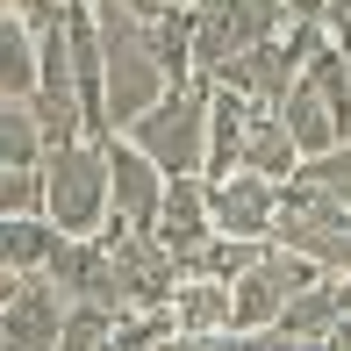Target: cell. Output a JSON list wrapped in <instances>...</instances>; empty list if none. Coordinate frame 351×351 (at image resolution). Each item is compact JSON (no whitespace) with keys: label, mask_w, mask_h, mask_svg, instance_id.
I'll return each instance as SVG.
<instances>
[{"label":"cell","mask_w":351,"mask_h":351,"mask_svg":"<svg viewBox=\"0 0 351 351\" xmlns=\"http://www.w3.org/2000/svg\"><path fill=\"white\" fill-rule=\"evenodd\" d=\"M115 136H130L165 180H201V165H208V79L165 86L143 115L122 122Z\"/></svg>","instance_id":"cell-1"},{"label":"cell","mask_w":351,"mask_h":351,"mask_svg":"<svg viewBox=\"0 0 351 351\" xmlns=\"http://www.w3.org/2000/svg\"><path fill=\"white\" fill-rule=\"evenodd\" d=\"M43 222L58 237H93L108 222V151L93 136L43 151Z\"/></svg>","instance_id":"cell-2"},{"label":"cell","mask_w":351,"mask_h":351,"mask_svg":"<svg viewBox=\"0 0 351 351\" xmlns=\"http://www.w3.org/2000/svg\"><path fill=\"white\" fill-rule=\"evenodd\" d=\"M101 22V72H108V136L122 130L130 115H143V108L158 101V93L172 86L165 65H158V51H151V29L136 22V14H122V8H101L93 14Z\"/></svg>","instance_id":"cell-3"},{"label":"cell","mask_w":351,"mask_h":351,"mask_svg":"<svg viewBox=\"0 0 351 351\" xmlns=\"http://www.w3.org/2000/svg\"><path fill=\"white\" fill-rule=\"evenodd\" d=\"M101 251H108V301L122 315L165 308L172 287H180V258L158 244V230H130V222H101Z\"/></svg>","instance_id":"cell-4"},{"label":"cell","mask_w":351,"mask_h":351,"mask_svg":"<svg viewBox=\"0 0 351 351\" xmlns=\"http://www.w3.org/2000/svg\"><path fill=\"white\" fill-rule=\"evenodd\" d=\"M287 29V0H194L186 8V43H194V79H215L230 58Z\"/></svg>","instance_id":"cell-5"},{"label":"cell","mask_w":351,"mask_h":351,"mask_svg":"<svg viewBox=\"0 0 351 351\" xmlns=\"http://www.w3.org/2000/svg\"><path fill=\"white\" fill-rule=\"evenodd\" d=\"M315 43H323V22H287L280 36L251 43L244 58H230V65L215 72V86L244 93L251 108H280V93L301 79V65H308V51H315Z\"/></svg>","instance_id":"cell-6"},{"label":"cell","mask_w":351,"mask_h":351,"mask_svg":"<svg viewBox=\"0 0 351 351\" xmlns=\"http://www.w3.org/2000/svg\"><path fill=\"white\" fill-rule=\"evenodd\" d=\"M315 280H323V265H308L287 244H265L258 258L230 280V330H273L280 308L301 294V287H315Z\"/></svg>","instance_id":"cell-7"},{"label":"cell","mask_w":351,"mask_h":351,"mask_svg":"<svg viewBox=\"0 0 351 351\" xmlns=\"http://www.w3.org/2000/svg\"><path fill=\"white\" fill-rule=\"evenodd\" d=\"M273 215H280V180L265 172H222L208 180V222L215 237H273Z\"/></svg>","instance_id":"cell-8"},{"label":"cell","mask_w":351,"mask_h":351,"mask_svg":"<svg viewBox=\"0 0 351 351\" xmlns=\"http://www.w3.org/2000/svg\"><path fill=\"white\" fill-rule=\"evenodd\" d=\"M108 222H130V230H151L158 201H165V172L136 151L130 136H108Z\"/></svg>","instance_id":"cell-9"},{"label":"cell","mask_w":351,"mask_h":351,"mask_svg":"<svg viewBox=\"0 0 351 351\" xmlns=\"http://www.w3.org/2000/svg\"><path fill=\"white\" fill-rule=\"evenodd\" d=\"M58 323H65V294L43 273H22L14 301L0 308V351H58Z\"/></svg>","instance_id":"cell-10"},{"label":"cell","mask_w":351,"mask_h":351,"mask_svg":"<svg viewBox=\"0 0 351 351\" xmlns=\"http://www.w3.org/2000/svg\"><path fill=\"white\" fill-rule=\"evenodd\" d=\"M43 280H51L65 301H101V308H115V301H108V251H101V237H58L51 258H43Z\"/></svg>","instance_id":"cell-11"},{"label":"cell","mask_w":351,"mask_h":351,"mask_svg":"<svg viewBox=\"0 0 351 351\" xmlns=\"http://www.w3.org/2000/svg\"><path fill=\"white\" fill-rule=\"evenodd\" d=\"M151 230H158V244H165L172 258H186L194 244H208V237H215V222H208V180H165V201H158Z\"/></svg>","instance_id":"cell-12"},{"label":"cell","mask_w":351,"mask_h":351,"mask_svg":"<svg viewBox=\"0 0 351 351\" xmlns=\"http://www.w3.org/2000/svg\"><path fill=\"white\" fill-rule=\"evenodd\" d=\"M273 115H280V130L294 136V151H301V158H315V151H330V143H344L337 115H330V101L308 86V79H294V86L280 93V108H273Z\"/></svg>","instance_id":"cell-13"},{"label":"cell","mask_w":351,"mask_h":351,"mask_svg":"<svg viewBox=\"0 0 351 351\" xmlns=\"http://www.w3.org/2000/svg\"><path fill=\"white\" fill-rule=\"evenodd\" d=\"M294 165H301V151H294V136L280 130V115L273 108H251V122H244V143H237V172H265V180H294Z\"/></svg>","instance_id":"cell-14"},{"label":"cell","mask_w":351,"mask_h":351,"mask_svg":"<svg viewBox=\"0 0 351 351\" xmlns=\"http://www.w3.org/2000/svg\"><path fill=\"white\" fill-rule=\"evenodd\" d=\"M172 337H208V330H230V280H180L165 301Z\"/></svg>","instance_id":"cell-15"},{"label":"cell","mask_w":351,"mask_h":351,"mask_svg":"<svg viewBox=\"0 0 351 351\" xmlns=\"http://www.w3.org/2000/svg\"><path fill=\"white\" fill-rule=\"evenodd\" d=\"M244 122H251V101L208 79V165H201V180H222V172H237V143H244Z\"/></svg>","instance_id":"cell-16"},{"label":"cell","mask_w":351,"mask_h":351,"mask_svg":"<svg viewBox=\"0 0 351 351\" xmlns=\"http://www.w3.org/2000/svg\"><path fill=\"white\" fill-rule=\"evenodd\" d=\"M29 93H36V29L0 8V101H29Z\"/></svg>","instance_id":"cell-17"},{"label":"cell","mask_w":351,"mask_h":351,"mask_svg":"<svg viewBox=\"0 0 351 351\" xmlns=\"http://www.w3.org/2000/svg\"><path fill=\"white\" fill-rule=\"evenodd\" d=\"M51 244H58V230L43 215H0V265L8 273H43Z\"/></svg>","instance_id":"cell-18"},{"label":"cell","mask_w":351,"mask_h":351,"mask_svg":"<svg viewBox=\"0 0 351 351\" xmlns=\"http://www.w3.org/2000/svg\"><path fill=\"white\" fill-rule=\"evenodd\" d=\"M258 251H265L258 237H208V244H194L180 258V280H237Z\"/></svg>","instance_id":"cell-19"},{"label":"cell","mask_w":351,"mask_h":351,"mask_svg":"<svg viewBox=\"0 0 351 351\" xmlns=\"http://www.w3.org/2000/svg\"><path fill=\"white\" fill-rule=\"evenodd\" d=\"M330 323H337V287H330V273L315 280V287H301L294 301L280 308V337H330Z\"/></svg>","instance_id":"cell-20"},{"label":"cell","mask_w":351,"mask_h":351,"mask_svg":"<svg viewBox=\"0 0 351 351\" xmlns=\"http://www.w3.org/2000/svg\"><path fill=\"white\" fill-rule=\"evenodd\" d=\"M0 165H43V130L29 101H0Z\"/></svg>","instance_id":"cell-21"},{"label":"cell","mask_w":351,"mask_h":351,"mask_svg":"<svg viewBox=\"0 0 351 351\" xmlns=\"http://www.w3.org/2000/svg\"><path fill=\"white\" fill-rule=\"evenodd\" d=\"M294 180L351 208V136H344V143H330V151H315V158H301V165H294Z\"/></svg>","instance_id":"cell-22"},{"label":"cell","mask_w":351,"mask_h":351,"mask_svg":"<svg viewBox=\"0 0 351 351\" xmlns=\"http://www.w3.org/2000/svg\"><path fill=\"white\" fill-rule=\"evenodd\" d=\"M0 215H43V172L36 165H0Z\"/></svg>","instance_id":"cell-23"},{"label":"cell","mask_w":351,"mask_h":351,"mask_svg":"<svg viewBox=\"0 0 351 351\" xmlns=\"http://www.w3.org/2000/svg\"><path fill=\"white\" fill-rule=\"evenodd\" d=\"M0 8H14L29 29H43V22H58V8H65V0H0Z\"/></svg>","instance_id":"cell-24"},{"label":"cell","mask_w":351,"mask_h":351,"mask_svg":"<svg viewBox=\"0 0 351 351\" xmlns=\"http://www.w3.org/2000/svg\"><path fill=\"white\" fill-rule=\"evenodd\" d=\"M122 14H136V22H158V14H180V8H194V0H115Z\"/></svg>","instance_id":"cell-25"},{"label":"cell","mask_w":351,"mask_h":351,"mask_svg":"<svg viewBox=\"0 0 351 351\" xmlns=\"http://www.w3.org/2000/svg\"><path fill=\"white\" fill-rule=\"evenodd\" d=\"M323 36H330V43H337V51L351 58V14H330V22H323Z\"/></svg>","instance_id":"cell-26"},{"label":"cell","mask_w":351,"mask_h":351,"mask_svg":"<svg viewBox=\"0 0 351 351\" xmlns=\"http://www.w3.org/2000/svg\"><path fill=\"white\" fill-rule=\"evenodd\" d=\"M330 287H337V315H351V273H337Z\"/></svg>","instance_id":"cell-27"},{"label":"cell","mask_w":351,"mask_h":351,"mask_svg":"<svg viewBox=\"0 0 351 351\" xmlns=\"http://www.w3.org/2000/svg\"><path fill=\"white\" fill-rule=\"evenodd\" d=\"M14 287H22V273H8V265H0V308L14 301Z\"/></svg>","instance_id":"cell-28"},{"label":"cell","mask_w":351,"mask_h":351,"mask_svg":"<svg viewBox=\"0 0 351 351\" xmlns=\"http://www.w3.org/2000/svg\"><path fill=\"white\" fill-rule=\"evenodd\" d=\"M330 14H351V0H330V8H323V22H330Z\"/></svg>","instance_id":"cell-29"},{"label":"cell","mask_w":351,"mask_h":351,"mask_svg":"<svg viewBox=\"0 0 351 351\" xmlns=\"http://www.w3.org/2000/svg\"><path fill=\"white\" fill-rule=\"evenodd\" d=\"M86 8H93V14H101V8H115V0H86Z\"/></svg>","instance_id":"cell-30"}]
</instances>
